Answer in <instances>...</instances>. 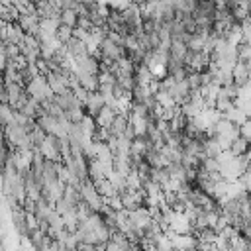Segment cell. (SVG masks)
<instances>
[{
  "mask_svg": "<svg viewBox=\"0 0 251 251\" xmlns=\"http://www.w3.org/2000/svg\"><path fill=\"white\" fill-rule=\"evenodd\" d=\"M45 80H47V84H49L53 96H55V94H63L65 90H69V80H67V76H63V75H59V73H47V75H45Z\"/></svg>",
  "mask_w": 251,
  "mask_h": 251,
  "instance_id": "7a4b0ae2",
  "label": "cell"
},
{
  "mask_svg": "<svg viewBox=\"0 0 251 251\" xmlns=\"http://www.w3.org/2000/svg\"><path fill=\"white\" fill-rule=\"evenodd\" d=\"M24 90H25V94H27L29 98H33V100L39 102V104L53 98V92H51V88H49L45 76H41V75L29 78V80L24 84Z\"/></svg>",
  "mask_w": 251,
  "mask_h": 251,
  "instance_id": "6da1fadb",
  "label": "cell"
},
{
  "mask_svg": "<svg viewBox=\"0 0 251 251\" xmlns=\"http://www.w3.org/2000/svg\"><path fill=\"white\" fill-rule=\"evenodd\" d=\"M114 118H116V112L112 110V108H108V106H104L96 116H94V124H96V127H110V124L114 122Z\"/></svg>",
  "mask_w": 251,
  "mask_h": 251,
  "instance_id": "277c9868",
  "label": "cell"
},
{
  "mask_svg": "<svg viewBox=\"0 0 251 251\" xmlns=\"http://www.w3.org/2000/svg\"><path fill=\"white\" fill-rule=\"evenodd\" d=\"M247 149H249V141H245V139L237 137V139H233V141H231V145H229V149H227V151H229L233 157H237V155L249 153Z\"/></svg>",
  "mask_w": 251,
  "mask_h": 251,
  "instance_id": "52a82bcc",
  "label": "cell"
},
{
  "mask_svg": "<svg viewBox=\"0 0 251 251\" xmlns=\"http://www.w3.org/2000/svg\"><path fill=\"white\" fill-rule=\"evenodd\" d=\"M237 133H239V137H241V139L249 141V137H251V122H249V120H245L243 124H239V126H237Z\"/></svg>",
  "mask_w": 251,
  "mask_h": 251,
  "instance_id": "9c48e42d",
  "label": "cell"
},
{
  "mask_svg": "<svg viewBox=\"0 0 251 251\" xmlns=\"http://www.w3.org/2000/svg\"><path fill=\"white\" fill-rule=\"evenodd\" d=\"M76 20H78V16H76L71 8H67V10H61V12H59V22H61V25L75 27V25H76Z\"/></svg>",
  "mask_w": 251,
  "mask_h": 251,
  "instance_id": "8992f818",
  "label": "cell"
},
{
  "mask_svg": "<svg viewBox=\"0 0 251 251\" xmlns=\"http://www.w3.org/2000/svg\"><path fill=\"white\" fill-rule=\"evenodd\" d=\"M33 4H43V2H47V0H31Z\"/></svg>",
  "mask_w": 251,
  "mask_h": 251,
  "instance_id": "30bf717a",
  "label": "cell"
},
{
  "mask_svg": "<svg viewBox=\"0 0 251 251\" xmlns=\"http://www.w3.org/2000/svg\"><path fill=\"white\" fill-rule=\"evenodd\" d=\"M55 37H57V41H59V43H67V41L73 37V27H67V25H59V29H57Z\"/></svg>",
  "mask_w": 251,
  "mask_h": 251,
  "instance_id": "ba28073f",
  "label": "cell"
},
{
  "mask_svg": "<svg viewBox=\"0 0 251 251\" xmlns=\"http://www.w3.org/2000/svg\"><path fill=\"white\" fill-rule=\"evenodd\" d=\"M82 108H86V110H84V114H86V116L94 118V116L104 108V98H102L98 92H88V96H86V100H84Z\"/></svg>",
  "mask_w": 251,
  "mask_h": 251,
  "instance_id": "3957f363",
  "label": "cell"
},
{
  "mask_svg": "<svg viewBox=\"0 0 251 251\" xmlns=\"http://www.w3.org/2000/svg\"><path fill=\"white\" fill-rule=\"evenodd\" d=\"M96 186V190H98V194L104 198V200H108V198H112V196H116L118 194V190H116V186L108 180V178H104V180H100L98 184H94Z\"/></svg>",
  "mask_w": 251,
  "mask_h": 251,
  "instance_id": "5b68a950",
  "label": "cell"
}]
</instances>
